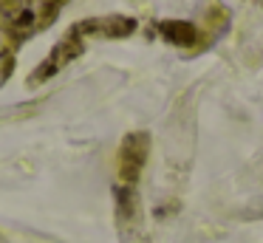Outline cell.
Listing matches in <instances>:
<instances>
[{"label": "cell", "mask_w": 263, "mask_h": 243, "mask_svg": "<svg viewBox=\"0 0 263 243\" xmlns=\"http://www.w3.org/2000/svg\"><path fill=\"white\" fill-rule=\"evenodd\" d=\"M82 51V43H80V31H71V34H65L63 40H60L57 45H54V51H51V57H48L46 62H43L40 68H37L34 73H31V85H40V82H46L48 77H54V73L60 71V68L65 65L68 60H74L77 54Z\"/></svg>", "instance_id": "obj_1"}]
</instances>
